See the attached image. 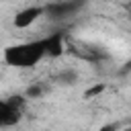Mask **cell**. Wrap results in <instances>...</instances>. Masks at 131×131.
<instances>
[{
	"label": "cell",
	"mask_w": 131,
	"mask_h": 131,
	"mask_svg": "<svg viewBox=\"0 0 131 131\" xmlns=\"http://www.w3.org/2000/svg\"><path fill=\"white\" fill-rule=\"evenodd\" d=\"M2 57L10 68L29 70V68H35L45 57V43H43V39H37V41L8 45L2 53Z\"/></svg>",
	"instance_id": "6da1fadb"
},
{
	"label": "cell",
	"mask_w": 131,
	"mask_h": 131,
	"mask_svg": "<svg viewBox=\"0 0 131 131\" xmlns=\"http://www.w3.org/2000/svg\"><path fill=\"white\" fill-rule=\"evenodd\" d=\"M45 14V6H27V8H23V10H18L16 14H14V18H12V25L16 27V29H27V27H31L39 16H43Z\"/></svg>",
	"instance_id": "277c9868"
},
{
	"label": "cell",
	"mask_w": 131,
	"mask_h": 131,
	"mask_svg": "<svg viewBox=\"0 0 131 131\" xmlns=\"http://www.w3.org/2000/svg\"><path fill=\"white\" fill-rule=\"evenodd\" d=\"M129 70H131V61H127V63H125V68H123V70H121V72H123V74H125V72H129Z\"/></svg>",
	"instance_id": "9c48e42d"
},
{
	"label": "cell",
	"mask_w": 131,
	"mask_h": 131,
	"mask_svg": "<svg viewBox=\"0 0 131 131\" xmlns=\"http://www.w3.org/2000/svg\"><path fill=\"white\" fill-rule=\"evenodd\" d=\"M43 43H45V57H59L66 51V41H63V33L61 31L51 33L49 37L43 39Z\"/></svg>",
	"instance_id": "5b68a950"
},
{
	"label": "cell",
	"mask_w": 131,
	"mask_h": 131,
	"mask_svg": "<svg viewBox=\"0 0 131 131\" xmlns=\"http://www.w3.org/2000/svg\"><path fill=\"white\" fill-rule=\"evenodd\" d=\"M23 106L25 96H8L0 100V129L18 125L23 119Z\"/></svg>",
	"instance_id": "7a4b0ae2"
},
{
	"label": "cell",
	"mask_w": 131,
	"mask_h": 131,
	"mask_svg": "<svg viewBox=\"0 0 131 131\" xmlns=\"http://www.w3.org/2000/svg\"><path fill=\"white\" fill-rule=\"evenodd\" d=\"M84 6H86V0H55V2L45 6V14H49L55 20H61V18L74 16Z\"/></svg>",
	"instance_id": "3957f363"
},
{
	"label": "cell",
	"mask_w": 131,
	"mask_h": 131,
	"mask_svg": "<svg viewBox=\"0 0 131 131\" xmlns=\"http://www.w3.org/2000/svg\"><path fill=\"white\" fill-rule=\"evenodd\" d=\"M43 92H45V86L43 84H33V86L27 88V98H39Z\"/></svg>",
	"instance_id": "8992f818"
},
{
	"label": "cell",
	"mask_w": 131,
	"mask_h": 131,
	"mask_svg": "<svg viewBox=\"0 0 131 131\" xmlns=\"http://www.w3.org/2000/svg\"><path fill=\"white\" fill-rule=\"evenodd\" d=\"M113 129H117V125H108V127H102V131H113Z\"/></svg>",
	"instance_id": "30bf717a"
},
{
	"label": "cell",
	"mask_w": 131,
	"mask_h": 131,
	"mask_svg": "<svg viewBox=\"0 0 131 131\" xmlns=\"http://www.w3.org/2000/svg\"><path fill=\"white\" fill-rule=\"evenodd\" d=\"M102 90H104V84H94V86H90V88L86 90L84 96H86V98H94V96H98Z\"/></svg>",
	"instance_id": "52a82bcc"
},
{
	"label": "cell",
	"mask_w": 131,
	"mask_h": 131,
	"mask_svg": "<svg viewBox=\"0 0 131 131\" xmlns=\"http://www.w3.org/2000/svg\"><path fill=\"white\" fill-rule=\"evenodd\" d=\"M61 80H63V84H66V82H68V84H72V80H76V74H74V72L61 74Z\"/></svg>",
	"instance_id": "ba28073f"
}]
</instances>
